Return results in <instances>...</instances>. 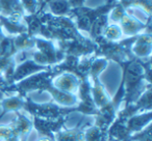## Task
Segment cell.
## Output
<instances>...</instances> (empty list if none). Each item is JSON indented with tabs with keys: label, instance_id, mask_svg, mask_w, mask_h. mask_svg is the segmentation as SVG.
<instances>
[{
	"label": "cell",
	"instance_id": "6da1fadb",
	"mask_svg": "<svg viewBox=\"0 0 152 141\" xmlns=\"http://www.w3.org/2000/svg\"><path fill=\"white\" fill-rule=\"evenodd\" d=\"M34 50L30 52V59L43 67H53L65 59L66 55L57 48L54 40L36 36Z\"/></svg>",
	"mask_w": 152,
	"mask_h": 141
},
{
	"label": "cell",
	"instance_id": "7a4b0ae2",
	"mask_svg": "<svg viewBox=\"0 0 152 141\" xmlns=\"http://www.w3.org/2000/svg\"><path fill=\"white\" fill-rule=\"evenodd\" d=\"M31 115V117H39L42 119L56 120L66 117V115L75 111V107H61L55 103L38 104L26 97L24 109Z\"/></svg>",
	"mask_w": 152,
	"mask_h": 141
},
{
	"label": "cell",
	"instance_id": "3957f363",
	"mask_svg": "<svg viewBox=\"0 0 152 141\" xmlns=\"http://www.w3.org/2000/svg\"><path fill=\"white\" fill-rule=\"evenodd\" d=\"M55 44L61 52L65 53V55H71L78 58L94 55L97 49L95 42L90 38H86L85 35L76 40H58L55 42Z\"/></svg>",
	"mask_w": 152,
	"mask_h": 141
},
{
	"label": "cell",
	"instance_id": "277c9868",
	"mask_svg": "<svg viewBox=\"0 0 152 141\" xmlns=\"http://www.w3.org/2000/svg\"><path fill=\"white\" fill-rule=\"evenodd\" d=\"M151 25H149L146 30L137 34L133 42L130 51L132 55L137 59H150L152 52V36H151Z\"/></svg>",
	"mask_w": 152,
	"mask_h": 141
},
{
	"label": "cell",
	"instance_id": "5b68a950",
	"mask_svg": "<svg viewBox=\"0 0 152 141\" xmlns=\"http://www.w3.org/2000/svg\"><path fill=\"white\" fill-rule=\"evenodd\" d=\"M150 24H151V18H149L147 23H145V22L140 21L137 18H135L134 16L127 12L122 17L121 21L119 22V26L121 27L123 35H125L126 38L135 36L144 32Z\"/></svg>",
	"mask_w": 152,
	"mask_h": 141
},
{
	"label": "cell",
	"instance_id": "8992f818",
	"mask_svg": "<svg viewBox=\"0 0 152 141\" xmlns=\"http://www.w3.org/2000/svg\"><path fill=\"white\" fill-rule=\"evenodd\" d=\"M34 128L38 131V133L42 137H47L54 140V134L61 130L63 126L65 124L67 118L61 117L56 120H48L42 119L39 117H31Z\"/></svg>",
	"mask_w": 152,
	"mask_h": 141
},
{
	"label": "cell",
	"instance_id": "52a82bcc",
	"mask_svg": "<svg viewBox=\"0 0 152 141\" xmlns=\"http://www.w3.org/2000/svg\"><path fill=\"white\" fill-rule=\"evenodd\" d=\"M49 69H50L49 67H43V65L38 64L30 58L26 59V60L16 64L13 78H12V84L20 82V81L27 78V77L32 76V75L37 74V73L43 72V71H47Z\"/></svg>",
	"mask_w": 152,
	"mask_h": 141
},
{
	"label": "cell",
	"instance_id": "ba28073f",
	"mask_svg": "<svg viewBox=\"0 0 152 141\" xmlns=\"http://www.w3.org/2000/svg\"><path fill=\"white\" fill-rule=\"evenodd\" d=\"M80 82L81 80L78 77H76L72 73L67 72L57 74L56 76L53 77L52 81H51L53 86L58 90L68 93H73V95L77 93Z\"/></svg>",
	"mask_w": 152,
	"mask_h": 141
},
{
	"label": "cell",
	"instance_id": "9c48e42d",
	"mask_svg": "<svg viewBox=\"0 0 152 141\" xmlns=\"http://www.w3.org/2000/svg\"><path fill=\"white\" fill-rule=\"evenodd\" d=\"M0 15L12 21L22 22L26 13L20 0H0Z\"/></svg>",
	"mask_w": 152,
	"mask_h": 141
},
{
	"label": "cell",
	"instance_id": "30bf717a",
	"mask_svg": "<svg viewBox=\"0 0 152 141\" xmlns=\"http://www.w3.org/2000/svg\"><path fill=\"white\" fill-rule=\"evenodd\" d=\"M152 113L151 111H146L141 114H135V115L129 117L125 120V127L130 135L142 131L144 128L151 124Z\"/></svg>",
	"mask_w": 152,
	"mask_h": 141
},
{
	"label": "cell",
	"instance_id": "8fae6325",
	"mask_svg": "<svg viewBox=\"0 0 152 141\" xmlns=\"http://www.w3.org/2000/svg\"><path fill=\"white\" fill-rule=\"evenodd\" d=\"M91 93L97 109H100L103 106L107 105L112 101L107 91H106L105 87L101 83V81L99 80V78L92 79L91 80Z\"/></svg>",
	"mask_w": 152,
	"mask_h": 141
},
{
	"label": "cell",
	"instance_id": "7c38bea8",
	"mask_svg": "<svg viewBox=\"0 0 152 141\" xmlns=\"http://www.w3.org/2000/svg\"><path fill=\"white\" fill-rule=\"evenodd\" d=\"M16 115L17 117H16L15 121L12 124V127L21 140H27L28 134L31 132L32 128H34L32 119L20 112H16Z\"/></svg>",
	"mask_w": 152,
	"mask_h": 141
},
{
	"label": "cell",
	"instance_id": "4fadbf2b",
	"mask_svg": "<svg viewBox=\"0 0 152 141\" xmlns=\"http://www.w3.org/2000/svg\"><path fill=\"white\" fill-rule=\"evenodd\" d=\"M46 9H48V13L55 17H70L72 7L69 0H48L45 7Z\"/></svg>",
	"mask_w": 152,
	"mask_h": 141
},
{
	"label": "cell",
	"instance_id": "5bb4252c",
	"mask_svg": "<svg viewBox=\"0 0 152 141\" xmlns=\"http://www.w3.org/2000/svg\"><path fill=\"white\" fill-rule=\"evenodd\" d=\"M26 97H21V95H13L2 99L0 101V107L2 108V115H4L7 112H19L20 110L24 109L25 105Z\"/></svg>",
	"mask_w": 152,
	"mask_h": 141
},
{
	"label": "cell",
	"instance_id": "9a60e30c",
	"mask_svg": "<svg viewBox=\"0 0 152 141\" xmlns=\"http://www.w3.org/2000/svg\"><path fill=\"white\" fill-rule=\"evenodd\" d=\"M86 127H76L70 130H59L54 134V141H83Z\"/></svg>",
	"mask_w": 152,
	"mask_h": 141
},
{
	"label": "cell",
	"instance_id": "2e32d148",
	"mask_svg": "<svg viewBox=\"0 0 152 141\" xmlns=\"http://www.w3.org/2000/svg\"><path fill=\"white\" fill-rule=\"evenodd\" d=\"M0 25L3 29L7 30V32L11 35H18V34L26 33L27 32V27L22 22L12 21L9 18H5L0 15Z\"/></svg>",
	"mask_w": 152,
	"mask_h": 141
},
{
	"label": "cell",
	"instance_id": "e0dca14e",
	"mask_svg": "<svg viewBox=\"0 0 152 141\" xmlns=\"http://www.w3.org/2000/svg\"><path fill=\"white\" fill-rule=\"evenodd\" d=\"M107 131L95 126L86 127L83 132V141H108Z\"/></svg>",
	"mask_w": 152,
	"mask_h": 141
},
{
	"label": "cell",
	"instance_id": "ac0fdd59",
	"mask_svg": "<svg viewBox=\"0 0 152 141\" xmlns=\"http://www.w3.org/2000/svg\"><path fill=\"white\" fill-rule=\"evenodd\" d=\"M14 45H15V48L18 53L34 50L36 47L34 38L28 35L27 32L14 36Z\"/></svg>",
	"mask_w": 152,
	"mask_h": 141
},
{
	"label": "cell",
	"instance_id": "d6986e66",
	"mask_svg": "<svg viewBox=\"0 0 152 141\" xmlns=\"http://www.w3.org/2000/svg\"><path fill=\"white\" fill-rule=\"evenodd\" d=\"M14 36H3L0 40V58H11L17 54Z\"/></svg>",
	"mask_w": 152,
	"mask_h": 141
},
{
	"label": "cell",
	"instance_id": "ffe728a7",
	"mask_svg": "<svg viewBox=\"0 0 152 141\" xmlns=\"http://www.w3.org/2000/svg\"><path fill=\"white\" fill-rule=\"evenodd\" d=\"M108 62L110 61L106 58H104V57H94L93 61L91 63V67H90L89 78L91 80L92 79L99 78L100 74L107 67Z\"/></svg>",
	"mask_w": 152,
	"mask_h": 141
},
{
	"label": "cell",
	"instance_id": "44dd1931",
	"mask_svg": "<svg viewBox=\"0 0 152 141\" xmlns=\"http://www.w3.org/2000/svg\"><path fill=\"white\" fill-rule=\"evenodd\" d=\"M102 36H103L105 40H110V42H119V40H122V30L121 27L119 26V24H114L110 23L102 31Z\"/></svg>",
	"mask_w": 152,
	"mask_h": 141
},
{
	"label": "cell",
	"instance_id": "7402d4cb",
	"mask_svg": "<svg viewBox=\"0 0 152 141\" xmlns=\"http://www.w3.org/2000/svg\"><path fill=\"white\" fill-rule=\"evenodd\" d=\"M123 7L126 9V11L131 7L140 9L146 13L148 18H151V7H152V0H127L126 2L123 4Z\"/></svg>",
	"mask_w": 152,
	"mask_h": 141
},
{
	"label": "cell",
	"instance_id": "603a6c76",
	"mask_svg": "<svg viewBox=\"0 0 152 141\" xmlns=\"http://www.w3.org/2000/svg\"><path fill=\"white\" fill-rule=\"evenodd\" d=\"M0 141H22L12 124H0Z\"/></svg>",
	"mask_w": 152,
	"mask_h": 141
},
{
	"label": "cell",
	"instance_id": "cb8c5ba5",
	"mask_svg": "<svg viewBox=\"0 0 152 141\" xmlns=\"http://www.w3.org/2000/svg\"><path fill=\"white\" fill-rule=\"evenodd\" d=\"M126 9L120 2H117V4L110 9V14H108V21H110V23L112 22L114 24H119L122 17L126 14Z\"/></svg>",
	"mask_w": 152,
	"mask_h": 141
},
{
	"label": "cell",
	"instance_id": "d4e9b609",
	"mask_svg": "<svg viewBox=\"0 0 152 141\" xmlns=\"http://www.w3.org/2000/svg\"><path fill=\"white\" fill-rule=\"evenodd\" d=\"M127 141H151V124L140 132L130 135Z\"/></svg>",
	"mask_w": 152,
	"mask_h": 141
},
{
	"label": "cell",
	"instance_id": "484cf974",
	"mask_svg": "<svg viewBox=\"0 0 152 141\" xmlns=\"http://www.w3.org/2000/svg\"><path fill=\"white\" fill-rule=\"evenodd\" d=\"M26 15H32L39 11V1L38 0H20Z\"/></svg>",
	"mask_w": 152,
	"mask_h": 141
},
{
	"label": "cell",
	"instance_id": "4316f807",
	"mask_svg": "<svg viewBox=\"0 0 152 141\" xmlns=\"http://www.w3.org/2000/svg\"><path fill=\"white\" fill-rule=\"evenodd\" d=\"M86 0H69V3L71 5L72 9H75V7H80L85 5Z\"/></svg>",
	"mask_w": 152,
	"mask_h": 141
},
{
	"label": "cell",
	"instance_id": "83f0119b",
	"mask_svg": "<svg viewBox=\"0 0 152 141\" xmlns=\"http://www.w3.org/2000/svg\"><path fill=\"white\" fill-rule=\"evenodd\" d=\"M38 141H54V140L51 139V138H47V137H41Z\"/></svg>",
	"mask_w": 152,
	"mask_h": 141
},
{
	"label": "cell",
	"instance_id": "f1b7e54d",
	"mask_svg": "<svg viewBox=\"0 0 152 141\" xmlns=\"http://www.w3.org/2000/svg\"><path fill=\"white\" fill-rule=\"evenodd\" d=\"M4 36V34H3V32H2V27H1V25H0V40H1V38Z\"/></svg>",
	"mask_w": 152,
	"mask_h": 141
}]
</instances>
